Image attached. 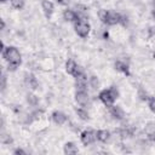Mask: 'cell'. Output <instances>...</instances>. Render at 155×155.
I'll use <instances>...</instances> for the list:
<instances>
[{"label":"cell","mask_w":155,"mask_h":155,"mask_svg":"<svg viewBox=\"0 0 155 155\" xmlns=\"http://www.w3.org/2000/svg\"><path fill=\"white\" fill-rule=\"evenodd\" d=\"M151 16H153V17H154V18H155V8H154V10H153V11H151Z\"/></svg>","instance_id":"31"},{"label":"cell","mask_w":155,"mask_h":155,"mask_svg":"<svg viewBox=\"0 0 155 155\" xmlns=\"http://www.w3.org/2000/svg\"><path fill=\"white\" fill-rule=\"evenodd\" d=\"M75 101L81 107L87 105L90 102V97H88V93L86 92V90H78L75 93Z\"/></svg>","instance_id":"7"},{"label":"cell","mask_w":155,"mask_h":155,"mask_svg":"<svg viewBox=\"0 0 155 155\" xmlns=\"http://www.w3.org/2000/svg\"><path fill=\"white\" fill-rule=\"evenodd\" d=\"M51 117H52V121L56 124V125H63L65 121H67V115L64 114V113H62V111H59V110H56V111H53L52 113V115H51Z\"/></svg>","instance_id":"12"},{"label":"cell","mask_w":155,"mask_h":155,"mask_svg":"<svg viewBox=\"0 0 155 155\" xmlns=\"http://www.w3.org/2000/svg\"><path fill=\"white\" fill-rule=\"evenodd\" d=\"M144 132H145V134H147V137H148L149 140L155 142V124L149 122V124L145 126Z\"/></svg>","instance_id":"15"},{"label":"cell","mask_w":155,"mask_h":155,"mask_svg":"<svg viewBox=\"0 0 155 155\" xmlns=\"http://www.w3.org/2000/svg\"><path fill=\"white\" fill-rule=\"evenodd\" d=\"M5 87H6V76L2 74V75H1V90L4 91Z\"/></svg>","instance_id":"27"},{"label":"cell","mask_w":155,"mask_h":155,"mask_svg":"<svg viewBox=\"0 0 155 155\" xmlns=\"http://www.w3.org/2000/svg\"><path fill=\"white\" fill-rule=\"evenodd\" d=\"M138 97L142 99V101H144V102H148V99H149V94L147 93V91L144 90V88H139L138 90Z\"/></svg>","instance_id":"23"},{"label":"cell","mask_w":155,"mask_h":155,"mask_svg":"<svg viewBox=\"0 0 155 155\" xmlns=\"http://www.w3.org/2000/svg\"><path fill=\"white\" fill-rule=\"evenodd\" d=\"M27 102H28L30 105L35 107V105H38V103H39V98H38L36 96H34V94H28V96H27Z\"/></svg>","instance_id":"20"},{"label":"cell","mask_w":155,"mask_h":155,"mask_svg":"<svg viewBox=\"0 0 155 155\" xmlns=\"http://www.w3.org/2000/svg\"><path fill=\"white\" fill-rule=\"evenodd\" d=\"M1 142H2L4 144H10V143H12V138H11V136H7V134H4V133H2V136H1Z\"/></svg>","instance_id":"26"},{"label":"cell","mask_w":155,"mask_h":155,"mask_svg":"<svg viewBox=\"0 0 155 155\" xmlns=\"http://www.w3.org/2000/svg\"><path fill=\"white\" fill-rule=\"evenodd\" d=\"M65 71L68 73V74H70V75H73L74 78L76 76V75H79L80 73H82L84 70L76 64V62L74 61V59H71V58H69L68 61H67V63H65Z\"/></svg>","instance_id":"6"},{"label":"cell","mask_w":155,"mask_h":155,"mask_svg":"<svg viewBox=\"0 0 155 155\" xmlns=\"http://www.w3.org/2000/svg\"><path fill=\"white\" fill-rule=\"evenodd\" d=\"M13 154H15V155H19V154L24 155V154H25V151H24L23 149H19V148H18V149H16V150L13 151Z\"/></svg>","instance_id":"28"},{"label":"cell","mask_w":155,"mask_h":155,"mask_svg":"<svg viewBox=\"0 0 155 155\" xmlns=\"http://www.w3.org/2000/svg\"><path fill=\"white\" fill-rule=\"evenodd\" d=\"M154 2H155V0H154Z\"/></svg>","instance_id":"34"},{"label":"cell","mask_w":155,"mask_h":155,"mask_svg":"<svg viewBox=\"0 0 155 155\" xmlns=\"http://www.w3.org/2000/svg\"><path fill=\"white\" fill-rule=\"evenodd\" d=\"M119 98V91L115 86H110L109 88L102 90L98 94V99L107 107L113 105V103Z\"/></svg>","instance_id":"3"},{"label":"cell","mask_w":155,"mask_h":155,"mask_svg":"<svg viewBox=\"0 0 155 155\" xmlns=\"http://www.w3.org/2000/svg\"><path fill=\"white\" fill-rule=\"evenodd\" d=\"M4 59L7 62V69L10 71H15L22 63V57L19 51L15 46H7L1 52Z\"/></svg>","instance_id":"1"},{"label":"cell","mask_w":155,"mask_h":155,"mask_svg":"<svg viewBox=\"0 0 155 155\" xmlns=\"http://www.w3.org/2000/svg\"><path fill=\"white\" fill-rule=\"evenodd\" d=\"M75 86H76L78 90H86V86H87V78H86V75H85L84 71L75 76Z\"/></svg>","instance_id":"10"},{"label":"cell","mask_w":155,"mask_h":155,"mask_svg":"<svg viewBox=\"0 0 155 155\" xmlns=\"http://www.w3.org/2000/svg\"><path fill=\"white\" fill-rule=\"evenodd\" d=\"M74 29H75V33L80 38H87V35L90 34V30H91V25L85 19L80 18L76 22H74Z\"/></svg>","instance_id":"4"},{"label":"cell","mask_w":155,"mask_h":155,"mask_svg":"<svg viewBox=\"0 0 155 155\" xmlns=\"http://www.w3.org/2000/svg\"><path fill=\"white\" fill-rule=\"evenodd\" d=\"M148 107H149V109L153 113H155V97H149V99H148Z\"/></svg>","instance_id":"25"},{"label":"cell","mask_w":155,"mask_h":155,"mask_svg":"<svg viewBox=\"0 0 155 155\" xmlns=\"http://www.w3.org/2000/svg\"><path fill=\"white\" fill-rule=\"evenodd\" d=\"M63 19L67 21V22H76L79 19V16H78V13L74 10L67 8L63 12Z\"/></svg>","instance_id":"14"},{"label":"cell","mask_w":155,"mask_h":155,"mask_svg":"<svg viewBox=\"0 0 155 155\" xmlns=\"http://www.w3.org/2000/svg\"><path fill=\"white\" fill-rule=\"evenodd\" d=\"M10 1H11V5H12L13 8L21 10L24 6V0H10Z\"/></svg>","instance_id":"21"},{"label":"cell","mask_w":155,"mask_h":155,"mask_svg":"<svg viewBox=\"0 0 155 155\" xmlns=\"http://www.w3.org/2000/svg\"><path fill=\"white\" fill-rule=\"evenodd\" d=\"M98 17L102 21V23L108 24V25L119 24L121 23V18H122V16L119 12L111 11V10H104V8H101L98 11Z\"/></svg>","instance_id":"2"},{"label":"cell","mask_w":155,"mask_h":155,"mask_svg":"<svg viewBox=\"0 0 155 155\" xmlns=\"http://www.w3.org/2000/svg\"><path fill=\"white\" fill-rule=\"evenodd\" d=\"M57 2L61 5H68L70 2V0H57Z\"/></svg>","instance_id":"29"},{"label":"cell","mask_w":155,"mask_h":155,"mask_svg":"<svg viewBox=\"0 0 155 155\" xmlns=\"http://www.w3.org/2000/svg\"><path fill=\"white\" fill-rule=\"evenodd\" d=\"M97 139L102 143H107L110 139V132L108 130H98L97 131Z\"/></svg>","instance_id":"17"},{"label":"cell","mask_w":155,"mask_h":155,"mask_svg":"<svg viewBox=\"0 0 155 155\" xmlns=\"http://www.w3.org/2000/svg\"><path fill=\"white\" fill-rule=\"evenodd\" d=\"M86 10H87V8H86L84 5H78V4L75 5V12L78 13L79 19H80L82 16H85V15H86Z\"/></svg>","instance_id":"19"},{"label":"cell","mask_w":155,"mask_h":155,"mask_svg":"<svg viewBox=\"0 0 155 155\" xmlns=\"http://www.w3.org/2000/svg\"><path fill=\"white\" fill-rule=\"evenodd\" d=\"M24 81H25L27 86H29L31 90H36V88H38V86H39V82H38V80H36L35 75H34V74H31V73H27V74H25Z\"/></svg>","instance_id":"13"},{"label":"cell","mask_w":155,"mask_h":155,"mask_svg":"<svg viewBox=\"0 0 155 155\" xmlns=\"http://www.w3.org/2000/svg\"><path fill=\"white\" fill-rule=\"evenodd\" d=\"M5 28V22H4V19H1V29H4Z\"/></svg>","instance_id":"30"},{"label":"cell","mask_w":155,"mask_h":155,"mask_svg":"<svg viewBox=\"0 0 155 155\" xmlns=\"http://www.w3.org/2000/svg\"><path fill=\"white\" fill-rule=\"evenodd\" d=\"M148 41H149L151 45H155V27H151V28H149Z\"/></svg>","instance_id":"22"},{"label":"cell","mask_w":155,"mask_h":155,"mask_svg":"<svg viewBox=\"0 0 155 155\" xmlns=\"http://www.w3.org/2000/svg\"><path fill=\"white\" fill-rule=\"evenodd\" d=\"M153 57H154V58H155V52H154V53H153Z\"/></svg>","instance_id":"32"},{"label":"cell","mask_w":155,"mask_h":155,"mask_svg":"<svg viewBox=\"0 0 155 155\" xmlns=\"http://www.w3.org/2000/svg\"><path fill=\"white\" fill-rule=\"evenodd\" d=\"M90 85H91V87H92L93 90L98 88V86H99V81H98V79H97L96 76H91V78H90Z\"/></svg>","instance_id":"24"},{"label":"cell","mask_w":155,"mask_h":155,"mask_svg":"<svg viewBox=\"0 0 155 155\" xmlns=\"http://www.w3.org/2000/svg\"><path fill=\"white\" fill-rule=\"evenodd\" d=\"M114 67L117 71H121L125 75H130V64L124 59H116L114 63Z\"/></svg>","instance_id":"8"},{"label":"cell","mask_w":155,"mask_h":155,"mask_svg":"<svg viewBox=\"0 0 155 155\" xmlns=\"http://www.w3.org/2000/svg\"><path fill=\"white\" fill-rule=\"evenodd\" d=\"M1 1H2V2H5V1H6V0H1Z\"/></svg>","instance_id":"33"},{"label":"cell","mask_w":155,"mask_h":155,"mask_svg":"<svg viewBox=\"0 0 155 155\" xmlns=\"http://www.w3.org/2000/svg\"><path fill=\"white\" fill-rule=\"evenodd\" d=\"M109 111H110V115H111L114 119H116V120H122V119L125 117V111H124L122 108L119 107V105H110Z\"/></svg>","instance_id":"11"},{"label":"cell","mask_w":155,"mask_h":155,"mask_svg":"<svg viewBox=\"0 0 155 155\" xmlns=\"http://www.w3.org/2000/svg\"><path fill=\"white\" fill-rule=\"evenodd\" d=\"M63 151H64V154H67V155H74V154H78L79 149H78V147H76L73 142H67V143L64 144Z\"/></svg>","instance_id":"16"},{"label":"cell","mask_w":155,"mask_h":155,"mask_svg":"<svg viewBox=\"0 0 155 155\" xmlns=\"http://www.w3.org/2000/svg\"><path fill=\"white\" fill-rule=\"evenodd\" d=\"M75 113H76V115L81 119V120H88V113H87V110H85L84 108H81V107H76L75 108Z\"/></svg>","instance_id":"18"},{"label":"cell","mask_w":155,"mask_h":155,"mask_svg":"<svg viewBox=\"0 0 155 155\" xmlns=\"http://www.w3.org/2000/svg\"><path fill=\"white\" fill-rule=\"evenodd\" d=\"M97 139V132L92 131V130H85L81 132V136H80V140L84 145H90L92 143H94V140Z\"/></svg>","instance_id":"5"},{"label":"cell","mask_w":155,"mask_h":155,"mask_svg":"<svg viewBox=\"0 0 155 155\" xmlns=\"http://www.w3.org/2000/svg\"><path fill=\"white\" fill-rule=\"evenodd\" d=\"M41 8H42V11H44L46 18H51V16H52V13H53V11H54L53 4H52L50 0H42V1H41Z\"/></svg>","instance_id":"9"}]
</instances>
